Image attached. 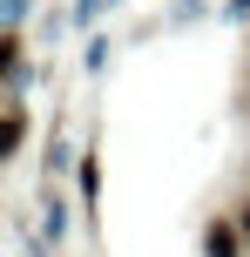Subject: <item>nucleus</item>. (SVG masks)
<instances>
[{
    "mask_svg": "<svg viewBox=\"0 0 250 257\" xmlns=\"http://www.w3.org/2000/svg\"><path fill=\"white\" fill-rule=\"evenodd\" d=\"M210 257H237V230H230V223L210 230Z\"/></svg>",
    "mask_w": 250,
    "mask_h": 257,
    "instance_id": "nucleus-2",
    "label": "nucleus"
},
{
    "mask_svg": "<svg viewBox=\"0 0 250 257\" xmlns=\"http://www.w3.org/2000/svg\"><path fill=\"white\" fill-rule=\"evenodd\" d=\"M21 136H27V122H21V115H0V156L21 149Z\"/></svg>",
    "mask_w": 250,
    "mask_h": 257,
    "instance_id": "nucleus-1",
    "label": "nucleus"
},
{
    "mask_svg": "<svg viewBox=\"0 0 250 257\" xmlns=\"http://www.w3.org/2000/svg\"><path fill=\"white\" fill-rule=\"evenodd\" d=\"M237 230H243V237H250V210H243V223H237Z\"/></svg>",
    "mask_w": 250,
    "mask_h": 257,
    "instance_id": "nucleus-4",
    "label": "nucleus"
},
{
    "mask_svg": "<svg viewBox=\"0 0 250 257\" xmlns=\"http://www.w3.org/2000/svg\"><path fill=\"white\" fill-rule=\"evenodd\" d=\"M14 54H21V48H14V34H0V75L14 68Z\"/></svg>",
    "mask_w": 250,
    "mask_h": 257,
    "instance_id": "nucleus-3",
    "label": "nucleus"
}]
</instances>
